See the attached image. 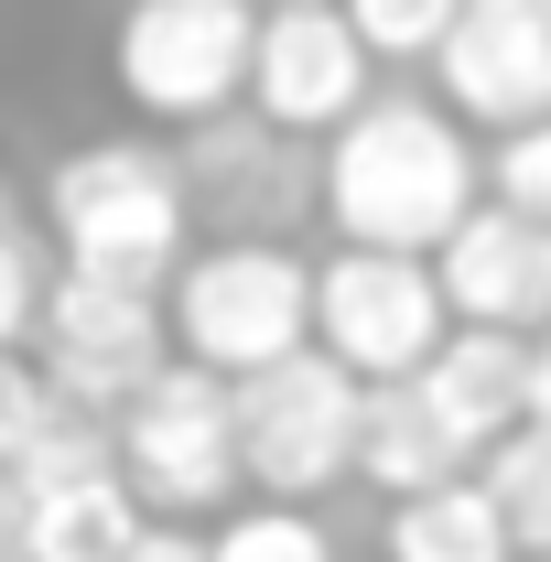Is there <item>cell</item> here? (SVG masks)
Segmentation results:
<instances>
[{
	"mask_svg": "<svg viewBox=\"0 0 551 562\" xmlns=\"http://www.w3.org/2000/svg\"><path fill=\"white\" fill-rule=\"evenodd\" d=\"M346 22H357V44H368L379 66H443L465 0H346Z\"/></svg>",
	"mask_w": 551,
	"mask_h": 562,
	"instance_id": "obj_17",
	"label": "cell"
},
{
	"mask_svg": "<svg viewBox=\"0 0 551 562\" xmlns=\"http://www.w3.org/2000/svg\"><path fill=\"white\" fill-rule=\"evenodd\" d=\"M486 206V162L454 109L421 98H368L325 140V216L346 249H390V260H443L454 227Z\"/></svg>",
	"mask_w": 551,
	"mask_h": 562,
	"instance_id": "obj_1",
	"label": "cell"
},
{
	"mask_svg": "<svg viewBox=\"0 0 551 562\" xmlns=\"http://www.w3.org/2000/svg\"><path fill=\"white\" fill-rule=\"evenodd\" d=\"M476 476V454L454 443V422L421 401V379L401 390H368V432H357V487H379L390 508H412L432 487H465Z\"/></svg>",
	"mask_w": 551,
	"mask_h": 562,
	"instance_id": "obj_13",
	"label": "cell"
},
{
	"mask_svg": "<svg viewBox=\"0 0 551 562\" xmlns=\"http://www.w3.org/2000/svg\"><path fill=\"white\" fill-rule=\"evenodd\" d=\"M184 173L151 151V140H87L55 162L44 184V227H55V260L76 281H120V292H151L173 281L195 249H184Z\"/></svg>",
	"mask_w": 551,
	"mask_h": 562,
	"instance_id": "obj_2",
	"label": "cell"
},
{
	"mask_svg": "<svg viewBox=\"0 0 551 562\" xmlns=\"http://www.w3.org/2000/svg\"><path fill=\"white\" fill-rule=\"evenodd\" d=\"M486 184H497V206H519V216H541V227H551V120H530V131L497 140Z\"/></svg>",
	"mask_w": 551,
	"mask_h": 562,
	"instance_id": "obj_21",
	"label": "cell"
},
{
	"mask_svg": "<svg viewBox=\"0 0 551 562\" xmlns=\"http://www.w3.org/2000/svg\"><path fill=\"white\" fill-rule=\"evenodd\" d=\"M0 562H33V487L0 476Z\"/></svg>",
	"mask_w": 551,
	"mask_h": 562,
	"instance_id": "obj_22",
	"label": "cell"
},
{
	"mask_svg": "<svg viewBox=\"0 0 551 562\" xmlns=\"http://www.w3.org/2000/svg\"><path fill=\"white\" fill-rule=\"evenodd\" d=\"M530 422H551V336L530 347Z\"/></svg>",
	"mask_w": 551,
	"mask_h": 562,
	"instance_id": "obj_24",
	"label": "cell"
},
{
	"mask_svg": "<svg viewBox=\"0 0 551 562\" xmlns=\"http://www.w3.org/2000/svg\"><path fill=\"white\" fill-rule=\"evenodd\" d=\"M476 487L497 497V519H508L519 562H551V422L508 432V443H497V454L476 465Z\"/></svg>",
	"mask_w": 551,
	"mask_h": 562,
	"instance_id": "obj_16",
	"label": "cell"
},
{
	"mask_svg": "<svg viewBox=\"0 0 551 562\" xmlns=\"http://www.w3.org/2000/svg\"><path fill=\"white\" fill-rule=\"evenodd\" d=\"M173 347L227 390L271 379L292 357H314V260H292L281 238H216L173 271Z\"/></svg>",
	"mask_w": 551,
	"mask_h": 562,
	"instance_id": "obj_3",
	"label": "cell"
},
{
	"mask_svg": "<svg viewBox=\"0 0 551 562\" xmlns=\"http://www.w3.org/2000/svg\"><path fill=\"white\" fill-rule=\"evenodd\" d=\"M432 76H443V109L497 140L551 120V0H465Z\"/></svg>",
	"mask_w": 551,
	"mask_h": 562,
	"instance_id": "obj_10",
	"label": "cell"
},
{
	"mask_svg": "<svg viewBox=\"0 0 551 562\" xmlns=\"http://www.w3.org/2000/svg\"><path fill=\"white\" fill-rule=\"evenodd\" d=\"M260 55V11L249 0H131L109 33V76L140 120H216Z\"/></svg>",
	"mask_w": 551,
	"mask_h": 562,
	"instance_id": "obj_6",
	"label": "cell"
},
{
	"mask_svg": "<svg viewBox=\"0 0 551 562\" xmlns=\"http://www.w3.org/2000/svg\"><path fill=\"white\" fill-rule=\"evenodd\" d=\"M0 227H22V206H11V173H0Z\"/></svg>",
	"mask_w": 551,
	"mask_h": 562,
	"instance_id": "obj_25",
	"label": "cell"
},
{
	"mask_svg": "<svg viewBox=\"0 0 551 562\" xmlns=\"http://www.w3.org/2000/svg\"><path fill=\"white\" fill-rule=\"evenodd\" d=\"M44 303H55L44 238H33V227H0V357H22L44 336Z\"/></svg>",
	"mask_w": 551,
	"mask_h": 562,
	"instance_id": "obj_19",
	"label": "cell"
},
{
	"mask_svg": "<svg viewBox=\"0 0 551 562\" xmlns=\"http://www.w3.org/2000/svg\"><path fill=\"white\" fill-rule=\"evenodd\" d=\"M109 432H120L131 497L162 519V530H184L195 508H216V497L249 487V476H238V390L206 379V368H162Z\"/></svg>",
	"mask_w": 551,
	"mask_h": 562,
	"instance_id": "obj_7",
	"label": "cell"
},
{
	"mask_svg": "<svg viewBox=\"0 0 551 562\" xmlns=\"http://www.w3.org/2000/svg\"><path fill=\"white\" fill-rule=\"evenodd\" d=\"M131 562H216V552H206V530H162V519H151Z\"/></svg>",
	"mask_w": 551,
	"mask_h": 562,
	"instance_id": "obj_23",
	"label": "cell"
},
{
	"mask_svg": "<svg viewBox=\"0 0 551 562\" xmlns=\"http://www.w3.org/2000/svg\"><path fill=\"white\" fill-rule=\"evenodd\" d=\"M421 401L454 422V443L486 465L508 432H530V336H476V325H454V347L421 368Z\"/></svg>",
	"mask_w": 551,
	"mask_h": 562,
	"instance_id": "obj_12",
	"label": "cell"
},
{
	"mask_svg": "<svg viewBox=\"0 0 551 562\" xmlns=\"http://www.w3.org/2000/svg\"><path fill=\"white\" fill-rule=\"evenodd\" d=\"M216 562H336V541L303 519V508H238L227 530H206Z\"/></svg>",
	"mask_w": 551,
	"mask_h": 562,
	"instance_id": "obj_20",
	"label": "cell"
},
{
	"mask_svg": "<svg viewBox=\"0 0 551 562\" xmlns=\"http://www.w3.org/2000/svg\"><path fill=\"white\" fill-rule=\"evenodd\" d=\"M66 422V401H55V379L33 368V357H0V476H22L33 454H44V432Z\"/></svg>",
	"mask_w": 551,
	"mask_h": 562,
	"instance_id": "obj_18",
	"label": "cell"
},
{
	"mask_svg": "<svg viewBox=\"0 0 551 562\" xmlns=\"http://www.w3.org/2000/svg\"><path fill=\"white\" fill-rule=\"evenodd\" d=\"M432 271H443L454 325H476V336H530V347L551 336V227L541 216H519V206L486 195Z\"/></svg>",
	"mask_w": 551,
	"mask_h": 562,
	"instance_id": "obj_11",
	"label": "cell"
},
{
	"mask_svg": "<svg viewBox=\"0 0 551 562\" xmlns=\"http://www.w3.org/2000/svg\"><path fill=\"white\" fill-rule=\"evenodd\" d=\"M151 508L131 497V476H66V487H33V562H131Z\"/></svg>",
	"mask_w": 551,
	"mask_h": 562,
	"instance_id": "obj_14",
	"label": "cell"
},
{
	"mask_svg": "<svg viewBox=\"0 0 551 562\" xmlns=\"http://www.w3.org/2000/svg\"><path fill=\"white\" fill-rule=\"evenodd\" d=\"M33 368L55 379V401H66V412L120 422L140 390L173 368V303H162V292H120V281L55 271V303H44Z\"/></svg>",
	"mask_w": 551,
	"mask_h": 562,
	"instance_id": "obj_8",
	"label": "cell"
},
{
	"mask_svg": "<svg viewBox=\"0 0 551 562\" xmlns=\"http://www.w3.org/2000/svg\"><path fill=\"white\" fill-rule=\"evenodd\" d=\"M368 44L357 22L325 11V0H271L260 11V55H249V109L271 131H325L336 140L357 109H368Z\"/></svg>",
	"mask_w": 551,
	"mask_h": 562,
	"instance_id": "obj_9",
	"label": "cell"
},
{
	"mask_svg": "<svg viewBox=\"0 0 551 562\" xmlns=\"http://www.w3.org/2000/svg\"><path fill=\"white\" fill-rule=\"evenodd\" d=\"M357 432H368V379H346L314 347L238 390V476L260 487V508H303L336 476H357Z\"/></svg>",
	"mask_w": 551,
	"mask_h": 562,
	"instance_id": "obj_4",
	"label": "cell"
},
{
	"mask_svg": "<svg viewBox=\"0 0 551 562\" xmlns=\"http://www.w3.org/2000/svg\"><path fill=\"white\" fill-rule=\"evenodd\" d=\"M325 11H346V0H325Z\"/></svg>",
	"mask_w": 551,
	"mask_h": 562,
	"instance_id": "obj_26",
	"label": "cell"
},
{
	"mask_svg": "<svg viewBox=\"0 0 551 562\" xmlns=\"http://www.w3.org/2000/svg\"><path fill=\"white\" fill-rule=\"evenodd\" d=\"M314 347L336 357L346 379L401 390L432 357L454 347V303L432 260H390V249H336L314 271Z\"/></svg>",
	"mask_w": 551,
	"mask_h": 562,
	"instance_id": "obj_5",
	"label": "cell"
},
{
	"mask_svg": "<svg viewBox=\"0 0 551 562\" xmlns=\"http://www.w3.org/2000/svg\"><path fill=\"white\" fill-rule=\"evenodd\" d=\"M379 552L390 562H519V541H508L497 497L465 476V487H432V497H412V508H390Z\"/></svg>",
	"mask_w": 551,
	"mask_h": 562,
	"instance_id": "obj_15",
	"label": "cell"
}]
</instances>
